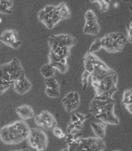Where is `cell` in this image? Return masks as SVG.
I'll use <instances>...</instances> for the list:
<instances>
[{
  "mask_svg": "<svg viewBox=\"0 0 132 151\" xmlns=\"http://www.w3.org/2000/svg\"><path fill=\"white\" fill-rule=\"evenodd\" d=\"M16 112L23 120L32 119L34 115V111L32 107L28 105H23L19 107L16 109Z\"/></svg>",
  "mask_w": 132,
  "mask_h": 151,
  "instance_id": "15",
  "label": "cell"
},
{
  "mask_svg": "<svg viewBox=\"0 0 132 151\" xmlns=\"http://www.w3.org/2000/svg\"><path fill=\"white\" fill-rule=\"evenodd\" d=\"M126 37L122 33L117 40H114L106 35L101 38V47L110 53L121 52L126 44Z\"/></svg>",
  "mask_w": 132,
  "mask_h": 151,
  "instance_id": "8",
  "label": "cell"
},
{
  "mask_svg": "<svg viewBox=\"0 0 132 151\" xmlns=\"http://www.w3.org/2000/svg\"><path fill=\"white\" fill-rule=\"evenodd\" d=\"M85 24L84 28V33L86 34L97 35L100 31V26L94 12L90 9L85 14Z\"/></svg>",
  "mask_w": 132,
  "mask_h": 151,
  "instance_id": "10",
  "label": "cell"
},
{
  "mask_svg": "<svg viewBox=\"0 0 132 151\" xmlns=\"http://www.w3.org/2000/svg\"><path fill=\"white\" fill-rule=\"evenodd\" d=\"M95 117L97 119H100L107 124L115 125L119 124V119L115 114L114 111L96 116Z\"/></svg>",
  "mask_w": 132,
  "mask_h": 151,
  "instance_id": "16",
  "label": "cell"
},
{
  "mask_svg": "<svg viewBox=\"0 0 132 151\" xmlns=\"http://www.w3.org/2000/svg\"><path fill=\"white\" fill-rule=\"evenodd\" d=\"M60 90L54 89L50 88L48 87H46L45 89V93L47 96L51 98H58L60 96Z\"/></svg>",
  "mask_w": 132,
  "mask_h": 151,
  "instance_id": "23",
  "label": "cell"
},
{
  "mask_svg": "<svg viewBox=\"0 0 132 151\" xmlns=\"http://www.w3.org/2000/svg\"><path fill=\"white\" fill-rule=\"evenodd\" d=\"M75 115L77 116V117L79 119V120H80L82 122H83L85 120H86L90 117V114H89L88 115L85 116L80 113H75Z\"/></svg>",
  "mask_w": 132,
  "mask_h": 151,
  "instance_id": "30",
  "label": "cell"
},
{
  "mask_svg": "<svg viewBox=\"0 0 132 151\" xmlns=\"http://www.w3.org/2000/svg\"><path fill=\"white\" fill-rule=\"evenodd\" d=\"M53 133L54 136L59 138H63L65 137V134L63 132L62 130L60 127H54L52 129Z\"/></svg>",
  "mask_w": 132,
  "mask_h": 151,
  "instance_id": "26",
  "label": "cell"
},
{
  "mask_svg": "<svg viewBox=\"0 0 132 151\" xmlns=\"http://www.w3.org/2000/svg\"><path fill=\"white\" fill-rule=\"evenodd\" d=\"M48 41L50 47L56 46L60 47L61 49L64 47L70 49L77 43V40L75 38L66 34L51 35Z\"/></svg>",
  "mask_w": 132,
  "mask_h": 151,
  "instance_id": "9",
  "label": "cell"
},
{
  "mask_svg": "<svg viewBox=\"0 0 132 151\" xmlns=\"http://www.w3.org/2000/svg\"><path fill=\"white\" fill-rule=\"evenodd\" d=\"M12 83L0 80V95L3 94L9 88Z\"/></svg>",
  "mask_w": 132,
  "mask_h": 151,
  "instance_id": "24",
  "label": "cell"
},
{
  "mask_svg": "<svg viewBox=\"0 0 132 151\" xmlns=\"http://www.w3.org/2000/svg\"><path fill=\"white\" fill-rule=\"evenodd\" d=\"M50 65L59 71L62 74L66 73L68 70V66L67 59H62L60 61L55 63H49Z\"/></svg>",
  "mask_w": 132,
  "mask_h": 151,
  "instance_id": "18",
  "label": "cell"
},
{
  "mask_svg": "<svg viewBox=\"0 0 132 151\" xmlns=\"http://www.w3.org/2000/svg\"><path fill=\"white\" fill-rule=\"evenodd\" d=\"M18 34L16 31L11 29L6 30L1 34L0 37V41L7 46L16 49L22 44L21 41L16 40Z\"/></svg>",
  "mask_w": 132,
  "mask_h": 151,
  "instance_id": "12",
  "label": "cell"
},
{
  "mask_svg": "<svg viewBox=\"0 0 132 151\" xmlns=\"http://www.w3.org/2000/svg\"><path fill=\"white\" fill-rule=\"evenodd\" d=\"M92 85L95 91V96L112 97L118 90V75L114 70L107 65L94 66L90 74Z\"/></svg>",
  "mask_w": 132,
  "mask_h": 151,
  "instance_id": "1",
  "label": "cell"
},
{
  "mask_svg": "<svg viewBox=\"0 0 132 151\" xmlns=\"http://www.w3.org/2000/svg\"><path fill=\"white\" fill-rule=\"evenodd\" d=\"M78 120H79V119L77 117V116L75 115V114H73L71 115V122H77Z\"/></svg>",
  "mask_w": 132,
  "mask_h": 151,
  "instance_id": "32",
  "label": "cell"
},
{
  "mask_svg": "<svg viewBox=\"0 0 132 151\" xmlns=\"http://www.w3.org/2000/svg\"><path fill=\"white\" fill-rule=\"evenodd\" d=\"M0 4L5 8L9 9L13 6V1H11L2 0L0 1Z\"/></svg>",
  "mask_w": 132,
  "mask_h": 151,
  "instance_id": "28",
  "label": "cell"
},
{
  "mask_svg": "<svg viewBox=\"0 0 132 151\" xmlns=\"http://www.w3.org/2000/svg\"><path fill=\"white\" fill-rule=\"evenodd\" d=\"M132 89L126 90L124 92L121 104L124 105L132 104Z\"/></svg>",
  "mask_w": 132,
  "mask_h": 151,
  "instance_id": "22",
  "label": "cell"
},
{
  "mask_svg": "<svg viewBox=\"0 0 132 151\" xmlns=\"http://www.w3.org/2000/svg\"><path fill=\"white\" fill-rule=\"evenodd\" d=\"M30 131L24 121L16 120L0 129V139L6 145H16L27 139Z\"/></svg>",
  "mask_w": 132,
  "mask_h": 151,
  "instance_id": "2",
  "label": "cell"
},
{
  "mask_svg": "<svg viewBox=\"0 0 132 151\" xmlns=\"http://www.w3.org/2000/svg\"><path fill=\"white\" fill-rule=\"evenodd\" d=\"M107 125L105 123H97L92 122L91 123V126L93 131L96 137L103 139L106 135V129Z\"/></svg>",
  "mask_w": 132,
  "mask_h": 151,
  "instance_id": "17",
  "label": "cell"
},
{
  "mask_svg": "<svg viewBox=\"0 0 132 151\" xmlns=\"http://www.w3.org/2000/svg\"><path fill=\"white\" fill-rule=\"evenodd\" d=\"M44 82L46 87L60 90L59 84L54 76L45 78Z\"/></svg>",
  "mask_w": 132,
  "mask_h": 151,
  "instance_id": "20",
  "label": "cell"
},
{
  "mask_svg": "<svg viewBox=\"0 0 132 151\" xmlns=\"http://www.w3.org/2000/svg\"><path fill=\"white\" fill-rule=\"evenodd\" d=\"M91 74H90L88 72H87L86 71L83 73L82 75V82L83 84V88L82 91H84L86 88L88 84V77L89 76H90Z\"/></svg>",
  "mask_w": 132,
  "mask_h": 151,
  "instance_id": "25",
  "label": "cell"
},
{
  "mask_svg": "<svg viewBox=\"0 0 132 151\" xmlns=\"http://www.w3.org/2000/svg\"><path fill=\"white\" fill-rule=\"evenodd\" d=\"M68 151H101L106 146L103 139L89 137L87 138L78 137L67 144Z\"/></svg>",
  "mask_w": 132,
  "mask_h": 151,
  "instance_id": "4",
  "label": "cell"
},
{
  "mask_svg": "<svg viewBox=\"0 0 132 151\" xmlns=\"http://www.w3.org/2000/svg\"><path fill=\"white\" fill-rule=\"evenodd\" d=\"M101 48L102 47H101V38H96L90 46L88 52L90 53H93L94 52L100 51Z\"/></svg>",
  "mask_w": 132,
  "mask_h": 151,
  "instance_id": "21",
  "label": "cell"
},
{
  "mask_svg": "<svg viewBox=\"0 0 132 151\" xmlns=\"http://www.w3.org/2000/svg\"><path fill=\"white\" fill-rule=\"evenodd\" d=\"M71 14L65 3L62 2L58 6L47 5L38 14V18L50 29H51L60 20L70 18Z\"/></svg>",
  "mask_w": 132,
  "mask_h": 151,
  "instance_id": "3",
  "label": "cell"
},
{
  "mask_svg": "<svg viewBox=\"0 0 132 151\" xmlns=\"http://www.w3.org/2000/svg\"><path fill=\"white\" fill-rule=\"evenodd\" d=\"M25 74L20 60L14 58L9 63L0 66V80L14 83L18 78Z\"/></svg>",
  "mask_w": 132,
  "mask_h": 151,
  "instance_id": "5",
  "label": "cell"
},
{
  "mask_svg": "<svg viewBox=\"0 0 132 151\" xmlns=\"http://www.w3.org/2000/svg\"><path fill=\"white\" fill-rule=\"evenodd\" d=\"M1 22V19H0V23Z\"/></svg>",
  "mask_w": 132,
  "mask_h": 151,
  "instance_id": "34",
  "label": "cell"
},
{
  "mask_svg": "<svg viewBox=\"0 0 132 151\" xmlns=\"http://www.w3.org/2000/svg\"><path fill=\"white\" fill-rule=\"evenodd\" d=\"M98 2L99 4L100 7V11L102 12H106L108 9V7L110 6V4L108 1H96ZM94 1V2H96Z\"/></svg>",
  "mask_w": 132,
  "mask_h": 151,
  "instance_id": "27",
  "label": "cell"
},
{
  "mask_svg": "<svg viewBox=\"0 0 132 151\" xmlns=\"http://www.w3.org/2000/svg\"><path fill=\"white\" fill-rule=\"evenodd\" d=\"M115 101L113 98L107 100L94 97L90 104L89 111L94 116L114 111Z\"/></svg>",
  "mask_w": 132,
  "mask_h": 151,
  "instance_id": "7",
  "label": "cell"
},
{
  "mask_svg": "<svg viewBox=\"0 0 132 151\" xmlns=\"http://www.w3.org/2000/svg\"><path fill=\"white\" fill-rule=\"evenodd\" d=\"M27 139L29 146L37 151H44L47 148L48 143V137L41 129H30Z\"/></svg>",
  "mask_w": 132,
  "mask_h": 151,
  "instance_id": "6",
  "label": "cell"
},
{
  "mask_svg": "<svg viewBox=\"0 0 132 151\" xmlns=\"http://www.w3.org/2000/svg\"><path fill=\"white\" fill-rule=\"evenodd\" d=\"M64 107L68 113L75 111L80 105L79 94L75 92H70L62 100Z\"/></svg>",
  "mask_w": 132,
  "mask_h": 151,
  "instance_id": "13",
  "label": "cell"
},
{
  "mask_svg": "<svg viewBox=\"0 0 132 151\" xmlns=\"http://www.w3.org/2000/svg\"><path fill=\"white\" fill-rule=\"evenodd\" d=\"M125 106H126V110L128 111L131 114H132V104H126V105H125Z\"/></svg>",
  "mask_w": 132,
  "mask_h": 151,
  "instance_id": "33",
  "label": "cell"
},
{
  "mask_svg": "<svg viewBox=\"0 0 132 151\" xmlns=\"http://www.w3.org/2000/svg\"><path fill=\"white\" fill-rule=\"evenodd\" d=\"M127 33H128V40L130 43L132 42V22L127 24Z\"/></svg>",
  "mask_w": 132,
  "mask_h": 151,
  "instance_id": "29",
  "label": "cell"
},
{
  "mask_svg": "<svg viewBox=\"0 0 132 151\" xmlns=\"http://www.w3.org/2000/svg\"><path fill=\"white\" fill-rule=\"evenodd\" d=\"M0 13L5 14H11L12 13V12L10 9H7L3 7L0 4Z\"/></svg>",
  "mask_w": 132,
  "mask_h": 151,
  "instance_id": "31",
  "label": "cell"
},
{
  "mask_svg": "<svg viewBox=\"0 0 132 151\" xmlns=\"http://www.w3.org/2000/svg\"><path fill=\"white\" fill-rule=\"evenodd\" d=\"M55 68L50 65L49 64H46L43 65L41 68L40 72L42 76L45 78H50V77L54 76Z\"/></svg>",
  "mask_w": 132,
  "mask_h": 151,
  "instance_id": "19",
  "label": "cell"
},
{
  "mask_svg": "<svg viewBox=\"0 0 132 151\" xmlns=\"http://www.w3.org/2000/svg\"><path fill=\"white\" fill-rule=\"evenodd\" d=\"M34 122L38 126L47 130H52L57 126L56 120L54 116L47 111H42L34 118Z\"/></svg>",
  "mask_w": 132,
  "mask_h": 151,
  "instance_id": "11",
  "label": "cell"
},
{
  "mask_svg": "<svg viewBox=\"0 0 132 151\" xmlns=\"http://www.w3.org/2000/svg\"><path fill=\"white\" fill-rule=\"evenodd\" d=\"M32 84L25 76V74L21 76L15 81L14 91L20 95H23L30 90Z\"/></svg>",
  "mask_w": 132,
  "mask_h": 151,
  "instance_id": "14",
  "label": "cell"
}]
</instances>
